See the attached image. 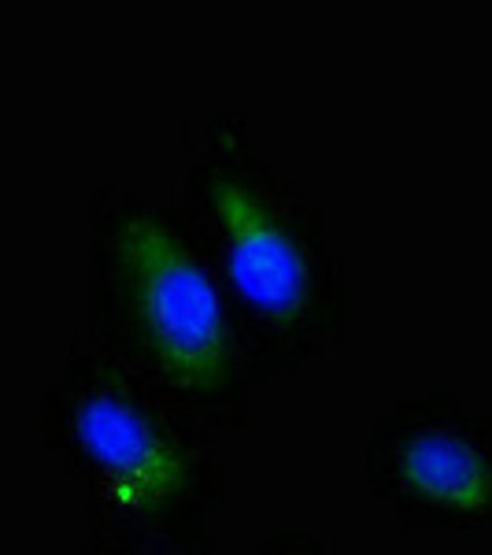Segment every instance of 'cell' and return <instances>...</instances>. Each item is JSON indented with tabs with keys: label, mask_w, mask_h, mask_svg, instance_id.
I'll return each mask as SVG.
<instances>
[{
	"label": "cell",
	"mask_w": 492,
	"mask_h": 555,
	"mask_svg": "<svg viewBox=\"0 0 492 555\" xmlns=\"http://www.w3.org/2000/svg\"><path fill=\"white\" fill-rule=\"evenodd\" d=\"M115 263L148 360L174 389L215 397L234 382L237 337L226 297L171 222L130 211L115 230Z\"/></svg>",
	"instance_id": "1"
},
{
	"label": "cell",
	"mask_w": 492,
	"mask_h": 555,
	"mask_svg": "<svg viewBox=\"0 0 492 555\" xmlns=\"http://www.w3.org/2000/svg\"><path fill=\"white\" fill-rule=\"evenodd\" d=\"M374 474L426 530H492V415L459 397L404 404L381 429Z\"/></svg>",
	"instance_id": "2"
},
{
	"label": "cell",
	"mask_w": 492,
	"mask_h": 555,
	"mask_svg": "<svg viewBox=\"0 0 492 555\" xmlns=\"http://www.w3.org/2000/svg\"><path fill=\"white\" fill-rule=\"evenodd\" d=\"M208 208L219 227L222 263L237 300L279 334L311 322L319 274L311 245L256 182L222 171L208 182Z\"/></svg>",
	"instance_id": "3"
},
{
	"label": "cell",
	"mask_w": 492,
	"mask_h": 555,
	"mask_svg": "<svg viewBox=\"0 0 492 555\" xmlns=\"http://www.w3.org/2000/svg\"><path fill=\"white\" fill-rule=\"evenodd\" d=\"M75 444L101 492L133 515L174 507L196 478L190 444L122 392H89L75 408Z\"/></svg>",
	"instance_id": "4"
}]
</instances>
